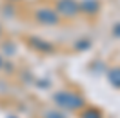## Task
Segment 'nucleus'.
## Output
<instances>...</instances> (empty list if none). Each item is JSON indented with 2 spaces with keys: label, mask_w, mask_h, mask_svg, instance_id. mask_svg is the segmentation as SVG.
Masks as SVG:
<instances>
[{
  "label": "nucleus",
  "mask_w": 120,
  "mask_h": 118,
  "mask_svg": "<svg viewBox=\"0 0 120 118\" xmlns=\"http://www.w3.org/2000/svg\"><path fill=\"white\" fill-rule=\"evenodd\" d=\"M53 102L58 105L60 109L66 111H82L87 102L80 93L76 91H69V89H62V91H56L53 95Z\"/></svg>",
  "instance_id": "obj_1"
},
{
  "label": "nucleus",
  "mask_w": 120,
  "mask_h": 118,
  "mask_svg": "<svg viewBox=\"0 0 120 118\" xmlns=\"http://www.w3.org/2000/svg\"><path fill=\"white\" fill-rule=\"evenodd\" d=\"M78 7H76L75 0H60L58 2V13L64 16H75Z\"/></svg>",
  "instance_id": "obj_3"
},
{
  "label": "nucleus",
  "mask_w": 120,
  "mask_h": 118,
  "mask_svg": "<svg viewBox=\"0 0 120 118\" xmlns=\"http://www.w3.org/2000/svg\"><path fill=\"white\" fill-rule=\"evenodd\" d=\"M8 118H16V116H13V114H11V116H8Z\"/></svg>",
  "instance_id": "obj_10"
},
{
  "label": "nucleus",
  "mask_w": 120,
  "mask_h": 118,
  "mask_svg": "<svg viewBox=\"0 0 120 118\" xmlns=\"http://www.w3.org/2000/svg\"><path fill=\"white\" fill-rule=\"evenodd\" d=\"M107 82L115 89H120V66H115L107 71Z\"/></svg>",
  "instance_id": "obj_5"
},
{
  "label": "nucleus",
  "mask_w": 120,
  "mask_h": 118,
  "mask_svg": "<svg viewBox=\"0 0 120 118\" xmlns=\"http://www.w3.org/2000/svg\"><path fill=\"white\" fill-rule=\"evenodd\" d=\"M2 67H4V58L0 56V69H2Z\"/></svg>",
  "instance_id": "obj_9"
},
{
  "label": "nucleus",
  "mask_w": 120,
  "mask_h": 118,
  "mask_svg": "<svg viewBox=\"0 0 120 118\" xmlns=\"http://www.w3.org/2000/svg\"><path fill=\"white\" fill-rule=\"evenodd\" d=\"M29 45L33 49H37L38 53H53L55 51V47H53L51 42L42 40V38H29Z\"/></svg>",
  "instance_id": "obj_4"
},
{
  "label": "nucleus",
  "mask_w": 120,
  "mask_h": 118,
  "mask_svg": "<svg viewBox=\"0 0 120 118\" xmlns=\"http://www.w3.org/2000/svg\"><path fill=\"white\" fill-rule=\"evenodd\" d=\"M80 118H104V113L95 105H89V107L86 105L80 113Z\"/></svg>",
  "instance_id": "obj_6"
},
{
  "label": "nucleus",
  "mask_w": 120,
  "mask_h": 118,
  "mask_svg": "<svg viewBox=\"0 0 120 118\" xmlns=\"http://www.w3.org/2000/svg\"><path fill=\"white\" fill-rule=\"evenodd\" d=\"M42 118H68L60 109H45L42 113Z\"/></svg>",
  "instance_id": "obj_7"
},
{
  "label": "nucleus",
  "mask_w": 120,
  "mask_h": 118,
  "mask_svg": "<svg viewBox=\"0 0 120 118\" xmlns=\"http://www.w3.org/2000/svg\"><path fill=\"white\" fill-rule=\"evenodd\" d=\"M76 44L80 45H75L78 51H84V49H87V47H91V40H80V42H76Z\"/></svg>",
  "instance_id": "obj_8"
},
{
  "label": "nucleus",
  "mask_w": 120,
  "mask_h": 118,
  "mask_svg": "<svg viewBox=\"0 0 120 118\" xmlns=\"http://www.w3.org/2000/svg\"><path fill=\"white\" fill-rule=\"evenodd\" d=\"M37 20L45 26H55L58 22V15L51 9H40V11H37Z\"/></svg>",
  "instance_id": "obj_2"
}]
</instances>
